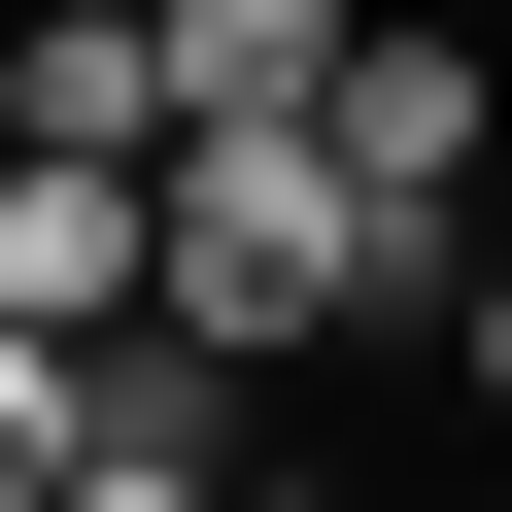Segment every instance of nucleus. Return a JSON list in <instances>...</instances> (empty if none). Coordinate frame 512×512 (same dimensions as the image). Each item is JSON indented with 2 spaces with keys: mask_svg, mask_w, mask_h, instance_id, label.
Here are the masks:
<instances>
[{
  "mask_svg": "<svg viewBox=\"0 0 512 512\" xmlns=\"http://www.w3.org/2000/svg\"><path fill=\"white\" fill-rule=\"evenodd\" d=\"M137 308H205V342H342V308H376V205H342V137H308V103L171 137V171H137Z\"/></svg>",
  "mask_w": 512,
  "mask_h": 512,
  "instance_id": "nucleus-1",
  "label": "nucleus"
},
{
  "mask_svg": "<svg viewBox=\"0 0 512 512\" xmlns=\"http://www.w3.org/2000/svg\"><path fill=\"white\" fill-rule=\"evenodd\" d=\"M308 137H342V205H376V308H444V274H478V171H512V69H478V35H342Z\"/></svg>",
  "mask_w": 512,
  "mask_h": 512,
  "instance_id": "nucleus-2",
  "label": "nucleus"
},
{
  "mask_svg": "<svg viewBox=\"0 0 512 512\" xmlns=\"http://www.w3.org/2000/svg\"><path fill=\"white\" fill-rule=\"evenodd\" d=\"M0 137H69V171H171V0H0Z\"/></svg>",
  "mask_w": 512,
  "mask_h": 512,
  "instance_id": "nucleus-3",
  "label": "nucleus"
},
{
  "mask_svg": "<svg viewBox=\"0 0 512 512\" xmlns=\"http://www.w3.org/2000/svg\"><path fill=\"white\" fill-rule=\"evenodd\" d=\"M103 308H137V171L0 137V342H103Z\"/></svg>",
  "mask_w": 512,
  "mask_h": 512,
  "instance_id": "nucleus-4",
  "label": "nucleus"
},
{
  "mask_svg": "<svg viewBox=\"0 0 512 512\" xmlns=\"http://www.w3.org/2000/svg\"><path fill=\"white\" fill-rule=\"evenodd\" d=\"M342 35H376V0H171V137H239V103H308Z\"/></svg>",
  "mask_w": 512,
  "mask_h": 512,
  "instance_id": "nucleus-5",
  "label": "nucleus"
},
{
  "mask_svg": "<svg viewBox=\"0 0 512 512\" xmlns=\"http://www.w3.org/2000/svg\"><path fill=\"white\" fill-rule=\"evenodd\" d=\"M69 410H103V342H0V512L69 478Z\"/></svg>",
  "mask_w": 512,
  "mask_h": 512,
  "instance_id": "nucleus-6",
  "label": "nucleus"
},
{
  "mask_svg": "<svg viewBox=\"0 0 512 512\" xmlns=\"http://www.w3.org/2000/svg\"><path fill=\"white\" fill-rule=\"evenodd\" d=\"M444 342H478V410H512V239H478V274H444Z\"/></svg>",
  "mask_w": 512,
  "mask_h": 512,
  "instance_id": "nucleus-7",
  "label": "nucleus"
},
{
  "mask_svg": "<svg viewBox=\"0 0 512 512\" xmlns=\"http://www.w3.org/2000/svg\"><path fill=\"white\" fill-rule=\"evenodd\" d=\"M239 512H342V478H274V444H239Z\"/></svg>",
  "mask_w": 512,
  "mask_h": 512,
  "instance_id": "nucleus-8",
  "label": "nucleus"
}]
</instances>
